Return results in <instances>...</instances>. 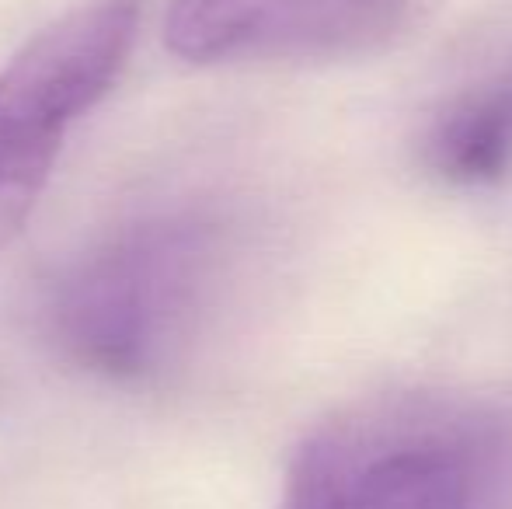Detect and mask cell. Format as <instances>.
I'll list each match as a JSON object with an SVG mask.
<instances>
[{"instance_id": "2", "label": "cell", "mask_w": 512, "mask_h": 509, "mask_svg": "<svg viewBox=\"0 0 512 509\" xmlns=\"http://www.w3.org/2000/svg\"><path fill=\"white\" fill-rule=\"evenodd\" d=\"M492 468L485 415L429 394L373 398L304 436L279 509H481Z\"/></svg>"}, {"instance_id": "3", "label": "cell", "mask_w": 512, "mask_h": 509, "mask_svg": "<svg viewBox=\"0 0 512 509\" xmlns=\"http://www.w3.org/2000/svg\"><path fill=\"white\" fill-rule=\"evenodd\" d=\"M136 28L140 0H91L0 70V255L25 231L70 129L126 70Z\"/></svg>"}, {"instance_id": "4", "label": "cell", "mask_w": 512, "mask_h": 509, "mask_svg": "<svg viewBox=\"0 0 512 509\" xmlns=\"http://www.w3.org/2000/svg\"><path fill=\"white\" fill-rule=\"evenodd\" d=\"M411 0H175L164 42L189 63L342 60L398 35Z\"/></svg>"}, {"instance_id": "5", "label": "cell", "mask_w": 512, "mask_h": 509, "mask_svg": "<svg viewBox=\"0 0 512 509\" xmlns=\"http://www.w3.org/2000/svg\"><path fill=\"white\" fill-rule=\"evenodd\" d=\"M425 164L464 189L499 182L512 168V77L446 109L425 136Z\"/></svg>"}, {"instance_id": "1", "label": "cell", "mask_w": 512, "mask_h": 509, "mask_svg": "<svg viewBox=\"0 0 512 509\" xmlns=\"http://www.w3.org/2000/svg\"><path fill=\"white\" fill-rule=\"evenodd\" d=\"M230 227L203 203L147 206L60 265L42 328L63 363L143 387L175 374L206 332L230 276Z\"/></svg>"}]
</instances>
